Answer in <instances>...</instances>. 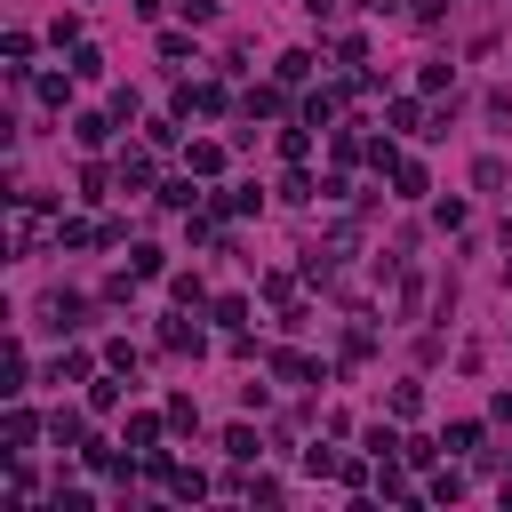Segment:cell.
Instances as JSON below:
<instances>
[{"label": "cell", "instance_id": "19", "mask_svg": "<svg viewBox=\"0 0 512 512\" xmlns=\"http://www.w3.org/2000/svg\"><path fill=\"white\" fill-rule=\"evenodd\" d=\"M168 296H176L184 312H200V304H208V280H200V272H168Z\"/></svg>", "mask_w": 512, "mask_h": 512}, {"label": "cell", "instance_id": "29", "mask_svg": "<svg viewBox=\"0 0 512 512\" xmlns=\"http://www.w3.org/2000/svg\"><path fill=\"white\" fill-rule=\"evenodd\" d=\"M112 184H120V168H96V160H88V168H80V200H104V192H112Z\"/></svg>", "mask_w": 512, "mask_h": 512}, {"label": "cell", "instance_id": "40", "mask_svg": "<svg viewBox=\"0 0 512 512\" xmlns=\"http://www.w3.org/2000/svg\"><path fill=\"white\" fill-rule=\"evenodd\" d=\"M336 64H344V72H352V64H368V40H360V32H344V40H336Z\"/></svg>", "mask_w": 512, "mask_h": 512}, {"label": "cell", "instance_id": "14", "mask_svg": "<svg viewBox=\"0 0 512 512\" xmlns=\"http://www.w3.org/2000/svg\"><path fill=\"white\" fill-rule=\"evenodd\" d=\"M392 192H400V200H424V192H432L424 160H408V152H400V168H392Z\"/></svg>", "mask_w": 512, "mask_h": 512}, {"label": "cell", "instance_id": "17", "mask_svg": "<svg viewBox=\"0 0 512 512\" xmlns=\"http://www.w3.org/2000/svg\"><path fill=\"white\" fill-rule=\"evenodd\" d=\"M32 48H40V40H32L24 24H8V40H0V56H8V72H32Z\"/></svg>", "mask_w": 512, "mask_h": 512}, {"label": "cell", "instance_id": "25", "mask_svg": "<svg viewBox=\"0 0 512 512\" xmlns=\"http://www.w3.org/2000/svg\"><path fill=\"white\" fill-rule=\"evenodd\" d=\"M472 184H480V192H504V184H512V168H504L496 152H480V160H472Z\"/></svg>", "mask_w": 512, "mask_h": 512}, {"label": "cell", "instance_id": "10", "mask_svg": "<svg viewBox=\"0 0 512 512\" xmlns=\"http://www.w3.org/2000/svg\"><path fill=\"white\" fill-rule=\"evenodd\" d=\"M184 168H192V176H224V144H216V136H192V144H184Z\"/></svg>", "mask_w": 512, "mask_h": 512}, {"label": "cell", "instance_id": "7", "mask_svg": "<svg viewBox=\"0 0 512 512\" xmlns=\"http://www.w3.org/2000/svg\"><path fill=\"white\" fill-rule=\"evenodd\" d=\"M160 432H168V408H160V416H152V408H136V416H128V432H120V448L152 456V448H160Z\"/></svg>", "mask_w": 512, "mask_h": 512}, {"label": "cell", "instance_id": "43", "mask_svg": "<svg viewBox=\"0 0 512 512\" xmlns=\"http://www.w3.org/2000/svg\"><path fill=\"white\" fill-rule=\"evenodd\" d=\"M368 456H400V432L392 424H368Z\"/></svg>", "mask_w": 512, "mask_h": 512}, {"label": "cell", "instance_id": "39", "mask_svg": "<svg viewBox=\"0 0 512 512\" xmlns=\"http://www.w3.org/2000/svg\"><path fill=\"white\" fill-rule=\"evenodd\" d=\"M392 304H400V320H416V312H424V280H416V272H408V280H400V296H392Z\"/></svg>", "mask_w": 512, "mask_h": 512}, {"label": "cell", "instance_id": "18", "mask_svg": "<svg viewBox=\"0 0 512 512\" xmlns=\"http://www.w3.org/2000/svg\"><path fill=\"white\" fill-rule=\"evenodd\" d=\"M128 272H136V280H160V272H168V248L136 240V248H128Z\"/></svg>", "mask_w": 512, "mask_h": 512}, {"label": "cell", "instance_id": "21", "mask_svg": "<svg viewBox=\"0 0 512 512\" xmlns=\"http://www.w3.org/2000/svg\"><path fill=\"white\" fill-rule=\"evenodd\" d=\"M48 440H56V448H80V440H88L80 408H56V416H48Z\"/></svg>", "mask_w": 512, "mask_h": 512}, {"label": "cell", "instance_id": "37", "mask_svg": "<svg viewBox=\"0 0 512 512\" xmlns=\"http://www.w3.org/2000/svg\"><path fill=\"white\" fill-rule=\"evenodd\" d=\"M424 496H432V504H456V496H464V472H432Z\"/></svg>", "mask_w": 512, "mask_h": 512}, {"label": "cell", "instance_id": "2", "mask_svg": "<svg viewBox=\"0 0 512 512\" xmlns=\"http://www.w3.org/2000/svg\"><path fill=\"white\" fill-rule=\"evenodd\" d=\"M40 328H56V336H80V328H88V296H72V288H48V296H40Z\"/></svg>", "mask_w": 512, "mask_h": 512}, {"label": "cell", "instance_id": "3", "mask_svg": "<svg viewBox=\"0 0 512 512\" xmlns=\"http://www.w3.org/2000/svg\"><path fill=\"white\" fill-rule=\"evenodd\" d=\"M40 432H48V416H32L24 400H8V416H0V456H24Z\"/></svg>", "mask_w": 512, "mask_h": 512}, {"label": "cell", "instance_id": "31", "mask_svg": "<svg viewBox=\"0 0 512 512\" xmlns=\"http://www.w3.org/2000/svg\"><path fill=\"white\" fill-rule=\"evenodd\" d=\"M440 448H456V456H472V448H480V424H472V416H456V424L440 432Z\"/></svg>", "mask_w": 512, "mask_h": 512}, {"label": "cell", "instance_id": "35", "mask_svg": "<svg viewBox=\"0 0 512 512\" xmlns=\"http://www.w3.org/2000/svg\"><path fill=\"white\" fill-rule=\"evenodd\" d=\"M368 352H376V328L352 320V328H344V360H368Z\"/></svg>", "mask_w": 512, "mask_h": 512}, {"label": "cell", "instance_id": "12", "mask_svg": "<svg viewBox=\"0 0 512 512\" xmlns=\"http://www.w3.org/2000/svg\"><path fill=\"white\" fill-rule=\"evenodd\" d=\"M264 296L280 304V320H304V288H296L288 272H264Z\"/></svg>", "mask_w": 512, "mask_h": 512}, {"label": "cell", "instance_id": "33", "mask_svg": "<svg viewBox=\"0 0 512 512\" xmlns=\"http://www.w3.org/2000/svg\"><path fill=\"white\" fill-rule=\"evenodd\" d=\"M72 80H104V48L80 40V48H72Z\"/></svg>", "mask_w": 512, "mask_h": 512}, {"label": "cell", "instance_id": "8", "mask_svg": "<svg viewBox=\"0 0 512 512\" xmlns=\"http://www.w3.org/2000/svg\"><path fill=\"white\" fill-rule=\"evenodd\" d=\"M120 192H160L152 184V144H128L120 152Z\"/></svg>", "mask_w": 512, "mask_h": 512}, {"label": "cell", "instance_id": "6", "mask_svg": "<svg viewBox=\"0 0 512 512\" xmlns=\"http://www.w3.org/2000/svg\"><path fill=\"white\" fill-rule=\"evenodd\" d=\"M160 352H208V328L200 320H184V304L160 320Z\"/></svg>", "mask_w": 512, "mask_h": 512}, {"label": "cell", "instance_id": "47", "mask_svg": "<svg viewBox=\"0 0 512 512\" xmlns=\"http://www.w3.org/2000/svg\"><path fill=\"white\" fill-rule=\"evenodd\" d=\"M160 8H168V0H136V16H144V24H152V16H160Z\"/></svg>", "mask_w": 512, "mask_h": 512}, {"label": "cell", "instance_id": "42", "mask_svg": "<svg viewBox=\"0 0 512 512\" xmlns=\"http://www.w3.org/2000/svg\"><path fill=\"white\" fill-rule=\"evenodd\" d=\"M424 408V384H392V416H416Z\"/></svg>", "mask_w": 512, "mask_h": 512}, {"label": "cell", "instance_id": "46", "mask_svg": "<svg viewBox=\"0 0 512 512\" xmlns=\"http://www.w3.org/2000/svg\"><path fill=\"white\" fill-rule=\"evenodd\" d=\"M176 8H184V24H208L216 16V0H176Z\"/></svg>", "mask_w": 512, "mask_h": 512}, {"label": "cell", "instance_id": "49", "mask_svg": "<svg viewBox=\"0 0 512 512\" xmlns=\"http://www.w3.org/2000/svg\"><path fill=\"white\" fill-rule=\"evenodd\" d=\"M304 8H312V16H336V0H304Z\"/></svg>", "mask_w": 512, "mask_h": 512}, {"label": "cell", "instance_id": "30", "mask_svg": "<svg viewBox=\"0 0 512 512\" xmlns=\"http://www.w3.org/2000/svg\"><path fill=\"white\" fill-rule=\"evenodd\" d=\"M168 432H200V408H192V392H168Z\"/></svg>", "mask_w": 512, "mask_h": 512}, {"label": "cell", "instance_id": "23", "mask_svg": "<svg viewBox=\"0 0 512 512\" xmlns=\"http://www.w3.org/2000/svg\"><path fill=\"white\" fill-rule=\"evenodd\" d=\"M32 88H40V104H56V112H64V104H72V64H64V72H40Z\"/></svg>", "mask_w": 512, "mask_h": 512}, {"label": "cell", "instance_id": "20", "mask_svg": "<svg viewBox=\"0 0 512 512\" xmlns=\"http://www.w3.org/2000/svg\"><path fill=\"white\" fill-rule=\"evenodd\" d=\"M272 376H280V384H312L320 360H304V352H272Z\"/></svg>", "mask_w": 512, "mask_h": 512}, {"label": "cell", "instance_id": "16", "mask_svg": "<svg viewBox=\"0 0 512 512\" xmlns=\"http://www.w3.org/2000/svg\"><path fill=\"white\" fill-rule=\"evenodd\" d=\"M48 376H56V384H96V352H80V344H72V352H64Z\"/></svg>", "mask_w": 512, "mask_h": 512}, {"label": "cell", "instance_id": "5", "mask_svg": "<svg viewBox=\"0 0 512 512\" xmlns=\"http://www.w3.org/2000/svg\"><path fill=\"white\" fill-rule=\"evenodd\" d=\"M384 120H392L400 136H440V128H448V120H432L416 96H392V104H384Z\"/></svg>", "mask_w": 512, "mask_h": 512}, {"label": "cell", "instance_id": "22", "mask_svg": "<svg viewBox=\"0 0 512 512\" xmlns=\"http://www.w3.org/2000/svg\"><path fill=\"white\" fill-rule=\"evenodd\" d=\"M272 72H280V88H304V80H312V48H288Z\"/></svg>", "mask_w": 512, "mask_h": 512}, {"label": "cell", "instance_id": "24", "mask_svg": "<svg viewBox=\"0 0 512 512\" xmlns=\"http://www.w3.org/2000/svg\"><path fill=\"white\" fill-rule=\"evenodd\" d=\"M296 120H312V128H336V88H312V96H304V112H296Z\"/></svg>", "mask_w": 512, "mask_h": 512}, {"label": "cell", "instance_id": "45", "mask_svg": "<svg viewBox=\"0 0 512 512\" xmlns=\"http://www.w3.org/2000/svg\"><path fill=\"white\" fill-rule=\"evenodd\" d=\"M408 16H416V24H440V16H448V0H408Z\"/></svg>", "mask_w": 512, "mask_h": 512}, {"label": "cell", "instance_id": "13", "mask_svg": "<svg viewBox=\"0 0 512 512\" xmlns=\"http://www.w3.org/2000/svg\"><path fill=\"white\" fill-rule=\"evenodd\" d=\"M280 112H288L280 88H248V96H240V120H280Z\"/></svg>", "mask_w": 512, "mask_h": 512}, {"label": "cell", "instance_id": "38", "mask_svg": "<svg viewBox=\"0 0 512 512\" xmlns=\"http://www.w3.org/2000/svg\"><path fill=\"white\" fill-rule=\"evenodd\" d=\"M432 224H440V232H464V224H472V208H464V200H440V208H432Z\"/></svg>", "mask_w": 512, "mask_h": 512}, {"label": "cell", "instance_id": "32", "mask_svg": "<svg viewBox=\"0 0 512 512\" xmlns=\"http://www.w3.org/2000/svg\"><path fill=\"white\" fill-rule=\"evenodd\" d=\"M224 456H232V464H256V432H248V424H224Z\"/></svg>", "mask_w": 512, "mask_h": 512}, {"label": "cell", "instance_id": "15", "mask_svg": "<svg viewBox=\"0 0 512 512\" xmlns=\"http://www.w3.org/2000/svg\"><path fill=\"white\" fill-rule=\"evenodd\" d=\"M208 208H216V216H256V208H264V192H256V184H232V192H216Z\"/></svg>", "mask_w": 512, "mask_h": 512}, {"label": "cell", "instance_id": "50", "mask_svg": "<svg viewBox=\"0 0 512 512\" xmlns=\"http://www.w3.org/2000/svg\"><path fill=\"white\" fill-rule=\"evenodd\" d=\"M296 8H304V0H296Z\"/></svg>", "mask_w": 512, "mask_h": 512}, {"label": "cell", "instance_id": "36", "mask_svg": "<svg viewBox=\"0 0 512 512\" xmlns=\"http://www.w3.org/2000/svg\"><path fill=\"white\" fill-rule=\"evenodd\" d=\"M112 376H120V368H112ZM112 376H96V384H88V408H96V416H112V408H120V384H112Z\"/></svg>", "mask_w": 512, "mask_h": 512}, {"label": "cell", "instance_id": "34", "mask_svg": "<svg viewBox=\"0 0 512 512\" xmlns=\"http://www.w3.org/2000/svg\"><path fill=\"white\" fill-rule=\"evenodd\" d=\"M368 168L392 176V168H400V144H392V136H368Z\"/></svg>", "mask_w": 512, "mask_h": 512}, {"label": "cell", "instance_id": "9", "mask_svg": "<svg viewBox=\"0 0 512 512\" xmlns=\"http://www.w3.org/2000/svg\"><path fill=\"white\" fill-rule=\"evenodd\" d=\"M72 144L80 152H104L112 144V112H72Z\"/></svg>", "mask_w": 512, "mask_h": 512}, {"label": "cell", "instance_id": "26", "mask_svg": "<svg viewBox=\"0 0 512 512\" xmlns=\"http://www.w3.org/2000/svg\"><path fill=\"white\" fill-rule=\"evenodd\" d=\"M208 320H216L224 336H232V328H248V296H216V304H208Z\"/></svg>", "mask_w": 512, "mask_h": 512}, {"label": "cell", "instance_id": "4", "mask_svg": "<svg viewBox=\"0 0 512 512\" xmlns=\"http://www.w3.org/2000/svg\"><path fill=\"white\" fill-rule=\"evenodd\" d=\"M176 112H184V120H192V112H200V120H216V112H240V104H232L216 80H192V88H176Z\"/></svg>", "mask_w": 512, "mask_h": 512}, {"label": "cell", "instance_id": "11", "mask_svg": "<svg viewBox=\"0 0 512 512\" xmlns=\"http://www.w3.org/2000/svg\"><path fill=\"white\" fill-rule=\"evenodd\" d=\"M152 200H160V208H176V216H192V208H200L208 192H192V168H184V176H168V184H160Z\"/></svg>", "mask_w": 512, "mask_h": 512}, {"label": "cell", "instance_id": "48", "mask_svg": "<svg viewBox=\"0 0 512 512\" xmlns=\"http://www.w3.org/2000/svg\"><path fill=\"white\" fill-rule=\"evenodd\" d=\"M496 416H504V424H512V384H504V392H496Z\"/></svg>", "mask_w": 512, "mask_h": 512}, {"label": "cell", "instance_id": "41", "mask_svg": "<svg viewBox=\"0 0 512 512\" xmlns=\"http://www.w3.org/2000/svg\"><path fill=\"white\" fill-rule=\"evenodd\" d=\"M280 200H296V208H304V200H312V176H304V168H288V176H280Z\"/></svg>", "mask_w": 512, "mask_h": 512}, {"label": "cell", "instance_id": "27", "mask_svg": "<svg viewBox=\"0 0 512 512\" xmlns=\"http://www.w3.org/2000/svg\"><path fill=\"white\" fill-rule=\"evenodd\" d=\"M24 376H32V360H24V344H8V368H0V392H8V400H24Z\"/></svg>", "mask_w": 512, "mask_h": 512}, {"label": "cell", "instance_id": "1", "mask_svg": "<svg viewBox=\"0 0 512 512\" xmlns=\"http://www.w3.org/2000/svg\"><path fill=\"white\" fill-rule=\"evenodd\" d=\"M144 472H152L168 496H184V504H200V496H208V472H200V464H176V456H160V448L144 456Z\"/></svg>", "mask_w": 512, "mask_h": 512}, {"label": "cell", "instance_id": "44", "mask_svg": "<svg viewBox=\"0 0 512 512\" xmlns=\"http://www.w3.org/2000/svg\"><path fill=\"white\" fill-rule=\"evenodd\" d=\"M432 456H440V440H400V464H416V472H424Z\"/></svg>", "mask_w": 512, "mask_h": 512}, {"label": "cell", "instance_id": "28", "mask_svg": "<svg viewBox=\"0 0 512 512\" xmlns=\"http://www.w3.org/2000/svg\"><path fill=\"white\" fill-rule=\"evenodd\" d=\"M416 88H424V96H456V64H424Z\"/></svg>", "mask_w": 512, "mask_h": 512}]
</instances>
